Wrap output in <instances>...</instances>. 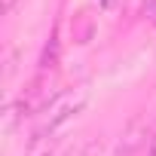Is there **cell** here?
I'll return each instance as SVG.
<instances>
[{
  "mask_svg": "<svg viewBox=\"0 0 156 156\" xmlns=\"http://www.w3.org/2000/svg\"><path fill=\"white\" fill-rule=\"evenodd\" d=\"M89 104V92L86 89H76V92H67V95H58L43 113H46V119L34 129L37 135H58V129L67 122V119H73L76 113H80L83 107Z\"/></svg>",
  "mask_w": 156,
  "mask_h": 156,
  "instance_id": "1",
  "label": "cell"
},
{
  "mask_svg": "<svg viewBox=\"0 0 156 156\" xmlns=\"http://www.w3.org/2000/svg\"><path fill=\"white\" fill-rule=\"evenodd\" d=\"M147 138H150V129L141 116H135L129 122V129L122 132L119 144H116V156H135L138 150H147Z\"/></svg>",
  "mask_w": 156,
  "mask_h": 156,
  "instance_id": "2",
  "label": "cell"
},
{
  "mask_svg": "<svg viewBox=\"0 0 156 156\" xmlns=\"http://www.w3.org/2000/svg\"><path fill=\"white\" fill-rule=\"evenodd\" d=\"M58 147V135H31L25 144V156H52Z\"/></svg>",
  "mask_w": 156,
  "mask_h": 156,
  "instance_id": "3",
  "label": "cell"
},
{
  "mask_svg": "<svg viewBox=\"0 0 156 156\" xmlns=\"http://www.w3.org/2000/svg\"><path fill=\"white\" fill-rule=\"evenodd\" d=\"M55 64H58V28L52 31V37H49L46 49H43V58H40V73H49Z\"/></svg>",
  "mask_w": 156,
  "mask_h": 156,
  "instance_id": "4",
  "label": "cell"
},
{
  "mask_svg": "<svg viewBox=\"0 0 156 156\" xmlns=\"http://www.w3.org/2000/svg\"><path fill=\"white\" fill-rule=\"evenodd\" d=\"M147 156H156V129H150V138H147Z\"/></svg>",
  "mask_w": 156,
  "mask_h": 156,
  "instance_id": "5",
  "label": "cell"
},
{
  "mask_svg": "<svg viewBox=\"0 0 156 156\" xmlns=\"http://www.w3.org/2000/svg\"><path fill=\"white\" fill-rule=\"evenodd\" d=\"M16 73V52H9V58H6V76H12Z\"/></svg>",
  "mask_w": 156,
  "mask_h": 156,
  "instance_id": "6",
  "label": "cell"
},
{
  "mask_svg": "<svg viewBox=\"0 0 156 156\" xmlns=\"http://www.w3.org/2000/svg\"><path fill=\"white\" fill-rule=\"evenodd\" d=\"M12 9H16V0H3V12H6V16H9V12H12Z\"/></svg>",
  "mask_w": 156,
  "mask_h": 156,
  "instance_id": "7",
  "label": "cell"
},
{
  "mask_svg": "<svg viewBox=\"0 0 156 156\" xmlns=\"http://www.w3.org/2000/svg\"><path fill=\"white\" fill-rule=\"evenodd\" d=\"M147 9H150V16H153V22H156V0H147Z\"/></svg>",
  "mask_w": 156,
  "mask_h": 156,
  "instance_id": "8",
  "label": "cell"
}]
</instances>
